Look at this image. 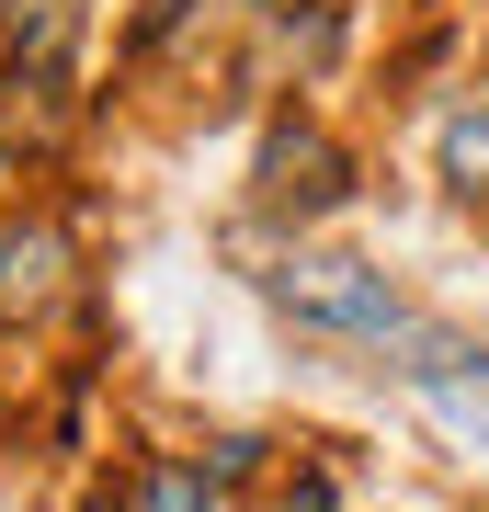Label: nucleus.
Returning a JSON list of instances; mask_svg holds the SVG:
<instances>
[{"label": "nucleus", "mask_w": 489, "mask_h": 512, "mask_svg": "<svg viewBox=\"0 0 489 512\" xmlns=\"http://www.w3.org/2000/svg\"><path fill=\"white\" fill-rule=\"evenodd\" d=\"M273 296H285L308 330H330V342H410V296L376 274V262H342V251H296L285 274H273Z\"/></svg>", "instance_id": "nucleus-1"}]
</instances>
